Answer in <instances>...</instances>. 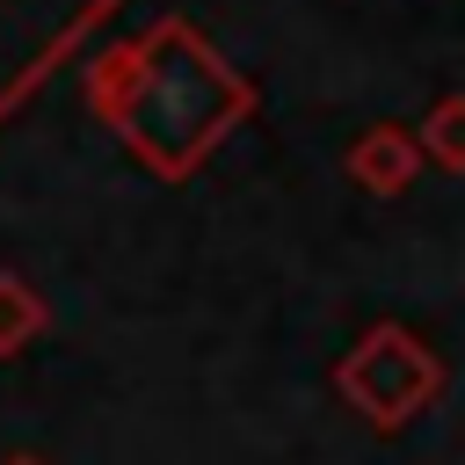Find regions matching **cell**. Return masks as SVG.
Here are the masks:
<instances>
[{"mask_svg": "<svg viewBox=\"0 0 465 465\" xmlns=\"http://www.w3.org/2000/svg\"><path fill=\"white\" fill-rule=\"evenodd\" d=\"M80 87L87 109L124 138V153L145 160V174L160 182H189L203 153L254 109V87L182 15H160L145 36L87 58Z\"/></svg>", "mask_w": 465, "mask_h": 465, "instance_id": "1", "label": "cell"}, {"mask_svg": "<svg viewBox=\"0 0 465 465\" xmlns=\"http://www.w3.org/2000/svg\"><path fill=\"white\" fill-rule=\"evenodd\" d=\"M334 385H341V400H349L363 421L400 429V421H414V414L443 392V363H436V349H429L421 334H407V327L385 320V327H371V334L341 356Z\"/></svg>", "mask_w": 465, "mask_h": 465, "instance_id": "2", "label": "cell"}, {"mask_svg": "<svg viewBox=\"0 0 465 465\" xmlns=\"http://www.w3.org/2000/svg\"><path fill=\"white\" fill-rule=\"evenodd\" d=\"M116 0H0V116L109 15Z\"/></svg>", "mask_w": 465, "mask_h": 465, "instance_id": "3", "label": "cell"}, {"mask_svg": "<svg viewBox=\"0 0 465 465\" xmlns=\"http://www.w3.org/2000/svg\"><path fill=\"white\" fill-rule=\"evenodd\" d=\"M414 167H421V145H414V131H400V124H378V131H363V138L349 145V182L371 189V196H400V189L414 182Z\"/></svg>", "mask_w": 465, "mask_h": 465, "instance_id": "4", "label": "cell"}, {"mask_svg": "<svg viewBox=\"0 0 465 465\" xmlns=\"http://www.w3.org/2000/svg\"><path fill=\"white\" fill-rule=\"evenodd\" d=\"M44 320H51V312H44V298H36L22 276H7V269H0V356H22V349L44 334Z\"/></svg>", "mask_w": 465, "mask_h": 465, "instance_id": "5", "label": "cell"}, {"mask_svg": "<svg viewBox=\"0 0 465 465\" xmlns=\"http://www.w3.org/2000/svg\"><path fill=\"white\" fill-rule=\"evenodd\" d=\"M414 145L436 160V167H450V174H465V94H450V102H436L429 116H421V131H414Z\"/></svg>", "mask_w": 465, "mask_h": 465, "instance_id": "6", "label": "cell"}, {"mask_svg": "<svg viewBox=\"0 0 465 465\" xmlns=\"http://www.w3.org/2000/svg\"><path fill=\"white\" fill-rule=\"evenodd\" d=\"M7 465H44V458H7Z\"/></svg>", "mask_w": 465, "mask_h": 465, "instance_id": "7", "label": "cell"}]
</instances>
